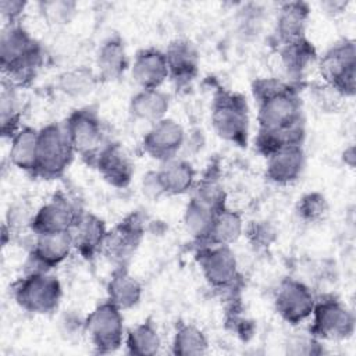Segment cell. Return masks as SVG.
Returning a JSON list of instances; mask_svg holds the SVG:
<instances>
[{"label": "cell", "mask_w": 356, "mask_h": 356, "mask_svg": "<svg viewBox=\"0 0 356 356\" xmlns=\"http://www.w3.org/2000/svg\"><path fill=\"white\" fill-rule=\"evenodd\" d=\"M243 231H245V224L241 214L225 206L216 211L213 224L204 241V245L231 246L234 242H236L241 238Z\"/></svg>", "instance_id": "27"}, {"label": "cell", "mask_w": 356, "mask_h": 356, "mask_svg": "<svg viewBox=\"0 0 356 356\" xmlns=\"http://www.w3.org/2000/svg\"><path fill=\"white\" fill-rule=\"evenodd\" d=\"M26 3L21 0H1L0 1V11L7 24H18L17 21L25 11Z\"/></svg>", "instance_id": "39"}, {"label": "cell", "mask_w": 356, "mask_h": 356, "mask_svg": "<svg viewBox=\"0 0 356 356\" xmlns=\"http://www.w3.org/2000/svg\"><path fill=\"white\" fill-rule=\"evenodd\" d=\"M21 106L17 95V86L10 81H1L0 90V122L3 136L13 138L14 134L21 128Z\"/></svg>", "instance_id": "30"}, {"label": "cell", "mask_w": 356, "mask_h": 356, "mask_svg": "<svg viewBox=\"0 0 356 356\" xmlns=\"http://www.w3.org/2000/svg\"><path fill=\"white\" fill-rule=\"evenodd\" d=\"M107 296L121 310L136 306L142 298L140 282L125 267H117L107 284Z\"/></svg>", "instance_id": "25"}, {"label": "cell", "mask_w": 356, "mask_h": 356, "mask_svg": "<svg viewBox=\"0 0 356 356\" xmlns=\"http://www.w3.org/2000/svg\"><path fill=\"white\" fill-rule=\"evenodd\" d=\"M99 81L96 71L88 67H74L58 75L57 89L68 97L79 99L92 93Z\"/></svg>", "instance_id": "29"}, {"label": "cell", "mask_w": 356, "mask_h": 356, "mask_svg": "<svg viewBox=\"0 0 356 356\" xmlns=\"http://www.w3.org/2000/svg\"><path fill=\"white\" fill-rule=\"evenodd\" d=\"M75 153L64 124H47L39 129L38 135V164L35 175L47 179L63 175Z\"/></svg>", "instance_id": "3"}, {"label": "cell", "mask_w": 356, "mask_h": 356, "mask_svg": "<svg viewBox=\"0 0 356 356\" xmlns=\"http://www.w3.org/2000/svg\"><path fill=\"white\" fill-rule=\"evenodd\" d=\"M164 53L167 57L170 76L181 82L189 81L195 76L197 71V53L191 42L175 40Z\"/></svg>", "instance_id": "28"}, {"label": "cell", "mask_w": 356, "mask_h": 356, "mask_svg": "<svg viewBox=\"0 0 356 356\" xmlns=\"http://www.w3.org/2000/svg\"><path fill=\"white\" fill-rule=\"evenodd\" d=\"M39 11L43 18L53 25H65L76 14V3L70 0H50L40 1Z\"/></svg>", "instance_id": "35"}, {"label": "cell", "mask_w": 356, "mask_h": 356, "mask_svg": "<svg viewBox=\"0 0 356 356\" xmlns=\"http://www.w3.org/2000/svg\"><path fill=\"white\" fill-rule=\"evenodd\" d=\"M72 249L74 242L71 231L35 235L29 254V260L35 267L31 271H49L63 263Z\"/></svg>", "instance_id": "15"}, {"label": "cell", "mask_w": 356, "mask_h": 356, "mask_svg": "<svg viewBox=\"0 0 356 356\" xmlns=\"http://www.w3.org/2000/svg\"><path fill=\"white\" fill-rule=\"evenodd\" d=\"M122 310L110 300L97 305L83 321L93 348L100 353L117 350L125 341Z\"/></svg>", "instance_id": "7"}, {"label": "cell", "mask_w": 356, "mask_h": 356, "mask_svg": "<svg viewBox=\"0 0 356 356\" xmlns=\"http://www.w3.org/2000/svg\"><path fill=\"white\" fill-rule=\"evenodd\" d=\"M296 211L302 220L307 222H316L324 218L328 211V204L321 193L309 192L299 199Z\"/></svg>", "instance_id": "36"}, {"label": "cell", "mask_w": 356, "mask_h": 356, "mask_svg": "<svg viewBox=\"0 0 356 356\" xmlns=\"http://www.w3.org/2000/svg\"><path fill=\"white\" fill-rule=\"evenodd\" d=\"M346 6V3L343 1H327V3H323L321 7L327 11H332V13H338V11H342L343 7Z\"/></svg>", "instance_id": "41"}, {"label": "cell", "mask_w": 356, "mask_h": 356, "mask_svg": "<svg viewBox=\"0 0 356 356\" xmlns=\"http://www.w3.org/2000/svg\"><path fill=\"white\" fill-rule=\"evenodd\" d=\"M302 145H288L267 156L266 177L275 185H289L302 175L305 168Z\"/></svg>", "instance_id": "18"}, {"label": "cell", "mask_w": 356, "mask_h": 356, "mask_svg": "<svg viewBox=\"0 0 356 356\" xmlns=\"http://www.w3.org/2000/svg\"><path fill=\"white\" fill-rule=\"evenodd\" d=\"M280 57L286 75L292 79H300L317 60L316 50L306 38L282 44Z\"/></svg>", "instance_id": "26"}, {"label": "cell", "mask_w": 356, "mask_h": 356, "mask_svg": "<svg viewBox=\"0 0 356 356\" xmlns=\"http://www.w3.org/2000/svg\"><path fill=\"white\" fill-rule=\"evenodd\" d=\"M310 317L313 318L310 334L318 341H342L355 331L353 313L341 300L334 298L316 300Z\"/></svg>", "instance_id": "8"}, {"label": "cell", "mask_w": 356, "mask_h": 356, "mask_svg": "<svg viewBox=\"0 0 356 356\" xmlns=\"http://www.w3.org/2000/svg\"><path fill=\"white\" fill-rule=\"evenodd\" d=\"M145 232L143 218L138 213L129 214L111 231H107L102 253L106 254L117 267H125L136 252Z\"/></svg>", "instance_id": "11"}, {"label": "cell", "mask_w": 356, "mask_h": 356, "mask_svg": "<svg viewBox=\"0 0 356 356\" xmlns=\"http://www.w3.org/2000/svg\"><path fill=\"white\" fill-rule=\"evenodd\" d=\"M196 260L203 277L216 289H232L239 280L236 257L227 245H203Z\"/></svg>", "instance_id": "9"}, {"label": "cell", "mask_w": 356, "mask_h": 356, "mask_svg": "<svg viewBox=\"0 0 356 356\" xmlns=\"http://www.w3.org/2000/svg\"><path fill=\"white\" fill-rule=\"evenodd\" d=\"M318 67L327 85L343 97L355 95L356 49L353 40L342 39L332 44L320 58Z\"/></svg>", "instance_id": "6"}, {"label": "cell", "mask_w": 356, "mask_h": 356, "mask_svg": "<svg viewBox=\"0 0 356 356\" xmlns=\"http://www.w3.org/2000/svg\"><path fill=\"white\" fill-rule=\"evenodd\" d=\"M129 65L124 42L120 36L107 38L96 54V74L102 81L118 79Z\"/></svg>", "instance_id": "22"}, {"label": "cell", "mask_w": 356, "mask_h": 356, "mask_svg": "<svg viewBox=\"0 0 356 356\" xmlns=\"http://www.w3.org/2000/svg\"><path fill=\"white\" fill-rule=\"evenodd\" d=\"M257 100V149L267 157L288 145H302L305 136L302 104L296 90L278 78H261L253 83Z\"/></svg>", "instance_id": "1"}, {"label": "cell", "mask_w": 356, "mask_h": 356, "mask_svg": "<svg viewBox=\"0 0 356 356\" xmlns=\"http://www.w3.org/2000/svg\"><path fill=\"white\" fill-rule=\"evenodd\" d=\"M142 191L150 199H159L160 196L164 195L156 171H149L146 175H143Z\"/></svg>", "instance_id": "40"}, {"label": "cell", "mask_w": 356, "mask_h": 356, "mask_svg": "<svg viewBox=\"0 0 356 356\" xmlns=\"http://www.w3.org/2000/svg\"><path fill=\"white\" fill-rule=\"evenodd\" d=\"M164 195H182L193 189L196 171L193 165L181 157H172L160 164L156 170Z\"/></svg>", "instance_id": "20"}, {"label": "cell", "mask_w": 356, "mask_h": 356, "mask_svg": "<svg viewBox=\"0 0 356 356\" xmlns=\"http://www.w3.org/2000/svg\"><path fill=\"white\" fill-rule=\"evenodd\" d=\"M82 211L63 193H56L32 216L29 228L35 235L67 232L78 221Z\"/></svg>", "instance_id": "13"}, {"label": "cell", "mask_w": 356, "mask_h": 356, "mask_svg": "<svg viewBox=\"0 0 356 356\" xmlns=\"http://www.w3.org/2000/svg\"><path fill=\"white\" fill-rule=\"evenodd\" d=\"M216 211L217 210H213L191 197L184 213V225L188 234L196 241L204 243L210 232Z\"/></svg>", "instance_id": "33"}, {"label": "cell", "mask_w": 356, "mask_h": 356, "mask_svg": "<svg viewBox=\"0 0 356 356\" xmlns=\"http://www.w3.org/2000/svg\"><path fill=\"white\" fill-rule=\"evenodd\" d=\"M192 192V199L213 210H220L225 207V192L218 178L207 175L200 181H196Z\"/></svg>", "instance_id": "34"}, {"label": "cell", "mask_w": 356, "mask_h": 356, "mask_svg": "<svg viewBox=\"0 0 356 356\" xmlns=\"http://www.w3.org/2000/svg\"><path fill=\"white\" fill-rule=\"evenodd\" d=\"M68 138L76 153L90 160L106 143L103 140L102 121L93 108L85 107L72 111L64 122Z\"/></svg>", "instance_id": "10"}, {"label": "cell", "mask_w": 356, "mask_h": 356, "mask_svg": "<svg viewBox=\"0 0 356 356\" xmlns=\"http://www.w3.org/2000/svg\"><path fill=\"white\" fill-rule=\"evenodd\" d=\"M125 345L128 352L134 355H156L161 346V339L156 325L150 321H143L127 331Z\"/></svg>", "instance_id": "31"}, {"label": "cell", "mask_w": 356, "mask_h": 356, "mask_svg": "<svg viewBox=\"0 0 356 356\" xmlns=\"http://www.w3.org/2000/svg\"><path fill=\"white\" fill-rule=\"evenodd\" d=\"M211 125L221 139L243 146L249 134V114L245 99L238 93L220 92L213 100Z\"/></svg>", "instance_id": "5"}, {"label": "cell", "mask_w": 356, "mask_h": 356, "mask_svg": "<svg viewBox=\"0 0 356 356\" xmlns=\"http://www.w3.org/2000/svg\"><path fill=\"white\" fill-rule=\"evenodd\" d=\"M38 129L31 127H21L10 139V161L17 168L33 175L36 172L38 164Z\"/></svg>", "instance_id": "24"}, {"label": "cell", "mask_w": 356, "mask_h": 356, "mask_svg": "<svg viewBox=\"0 0 356 356\" xmlns=\"http://www.w3.org/2000/svg\"><path fill=\"white\" fill-rule=\"evenodd\" d=\"M313 291L302 281L285 278L275 293V310L289 324H299L307 320L316 306Z\"/></svg>", "instance_id": "12"}, {"label": "cell", "mask_w": 356, "mask_h": 356, "mask_svg": "<svg viewBox=\"0 0 356 356\" xmlns=\"http://www.w3.org/2000/svg\"><path fill=\"white\" fill-rule=\"evenodd\" d=\"M131 76L140 89H160L170 76L165 53L159 49H142L131 64Z\"/></svg>", "instance_id": "17"}, {"label": "cell", "mask_w": 356, "mask_h": 356, "mask_svg": "<svg viewBox=\"0 0 356 356\" xmlns=\"http://www.w3.org/2000/svg\"><path fill=\"white\" fill-rule=\"evenodd\" d=\"M186 134L182 125L172 118H163L147 131L142 140V147L146 154L160 163L177 157L184 149Z\"/></svg>", "instance_id": "14"}, {"label": "cell", "mask_w": 356, "mask_h": 356, "mask_svg": "<svg viewBox=\"0 0 356 356\" xmlns=\"http://www.w3.org/2000/svg\"><path fill=\"white\" fill-rule=\"evenodd\" d=\"M209 349V341L204 332L189 323H181L172 338V352L181 356L203 355Z\"/></svg>", "instance_id": "32"}, {"label": "cell", "mask_w": 356, "mask_h": 356, "mask_svg": "<svg viewBox=\"0 0 356 356\" xmlns=\"http://www.w3.org/2000/svg\"><path fill=\"white\" fill-rule=\"evenodd\" d=\"M252 245L257 248L270 246L275 239V229L268 221H252L243 231Z\"/></svg>", "instance_id": "37"}, {"label": "cell", "mask_w": 356, "mask_h": 356, "mask_svg": "<svg viewBox=\"0 0 356 356\" xmlns=\"http://www.w3.org/2000/svg\"><path fill=\"white\" fill-rule=\"evenodd\" d=\"M170 108V96L161 89H139L129 100V113L134 118L154 124Z\"/></svg>", "instance_id": "23"}, {"label": "cell", "mask_w": 356, "mask_h": 356, "mask_svg": "<svg viewBox=\"0 0 356 356\" xmlns=\"http://www.w3.org/2000/svg\"><path fill=\"white\" fill-rule=\"evenodd\" d=\"M309 14L310 10L306 3L289 1L281 4L275 22V33L281 44L305 38Z\"/></svg>", "instance_id": "21"}, {"label": "cell", "mask_w": 356, "mask_h": 356, "mask_svg": "<svg viewBox=\"0 0 356 356\" xmlns=\"http://www.w3.org/2000/svg\"><path fill=\"white\" fill-rule=\"evenodd\" d=\"M100 175L115 188L129 185L134 175V163L127 150L118 143H104L92 159Z\"/></svg>", "instance_id": "16"}, {"label": "cell", "mask_w": 356, "mask_h": 356, "mask_svg": "<svg viewBox=\"0 0 356 356\" xmlns=\"http://www.w3.org/2000/svg\"><path fill=\"white\" fill-rule=\"evenodd\" d=\"M15 302L26 312L47 314L57 309L63 288L49 271H29L15 282L13 289Z\"/></svg>", "instance_id": "4"}, {"label": "cell", "mask_w": 356, "mask_h": 356, "mask_svg": "<svg viewBox=\"0 0 356 356\" xmlns=\"http://www.w3.org/2000/svg\"><path fill=\"white\" fill-rule=\"evenodd\" d=\"M71 235L74 249H76L85 257H92L102 252L107 229L103 220L97 216L81 213L78 221L71 228Z\"/></svg>", "instance_id": "19"}, {"label": "cell", "mask_w": 356, "mask_h": 356, "mask_svg": "<svg viewBox=\"0 0 356 356\" xmlns=\"http://www.w3.org/2000/svg\"><path fill=\"white\" fill-rule=\"evenodd\" d=\"M43 63L40 44L18 24H7L0 38V64L4 79L13 85L31 81Z\"/></svg>", "instance_id": "2"}, {"label": "cell", "mask_w": 356, "mask_h": 356, "mask_svg": "<svg viewBox=\"0 0 356 356\" xmlns=\"http://www.w3.org/2000/svg\"><path fill=\"white\" fill-rule=\"evenodd\" d=\"M286 352L291 355H318L323 352L318 339L309 335H295L286 345Z\"/></svg>", "instance_id": "38"}]
</instances>
